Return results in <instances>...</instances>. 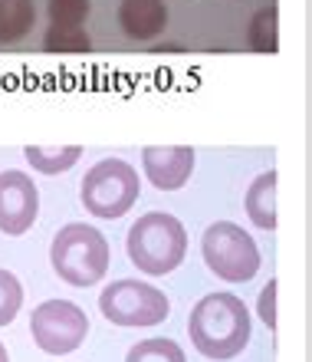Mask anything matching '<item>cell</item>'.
<instances>
[{"mask_svg":"<svg viewBox=\"0 0 312 362\" xmlns=\"http://www.w3.org/2000/svg\"><path fill=\"white\" fill-rule=\"evenodd\" d=\"M188 336L204 359H234L250 343V310L227 290L200 296L188 316Z\"/></svg>","mask_w":312,"mask_h":362,"instance_id":"obj_1","label":"cell"},{"mask_svg":"<svg viewBox=\"0 0 312 362\" xmlns=\"http://www.w3.org/2000/svg\"><path fill=\"white\" fill-rule=\"evenodd\" d=\"M125 250H128V260L142 274H174L184 264V254H188V230L168 211H148L128 228Z\"/></svg>","mask_w":312,"mask_h":362,"instance_id":"obj_2","label":"cell"},{"mask_svg":"<svg viewBox=\"0 0 312 362\" xmlns=\"http://www.w3.org/2000/svg\"><path fill=\"white\" fill-rule=\"evenodd\" d=\"M109 260H112V250H109L102 230H95L92 224H83V221L59 228L49 244V264L56 276L79 290L99 284L109 274Z\"/></svg>","mask_w":312,"mask_h":362,"instance_id":"obj_3","label":"cell"},{"mask_svg":"<svg viewBox=\"0 0 312 362\" xmlns=\"http://www.w3.org/2000/svg\"><path fill=\"white\" fill-rule=\"evenodd\" d=\"M138 194H142V181H138V172L125 158H102V162H95L85 172L83 188H79L83 208L92 218H105V221L128 214L135 208Z\"/></svg>","mask_w":312,"mask_h":362,"instance_id":"obj_4","label":"cell"},{"mask_svg":"<svg viewBox=\"0 0 312 362\" xmlns=\"http://www.w3.org/2000/svg\"><path fill=\"white\" fill-rule=\"evenodd\" d=\"M200 254L214 276L224 284H246L260 270V247L234 221H214L204 238H200Z\"/></svg>","mask_w":312,"mask_h":362,"instance_id":"obj_5","label":"cell"},{"mask_svg":"<svg viewBox=\"0 0 312 362\" xmlns=\"http://www.w3.org/2000/svg\"><path fill=\"white\" fill-rule=\"evenodd\" d=\"M99 310L115 326H158L168 320L171 300L145 280H115L99 293Z\"/></svg>","mask_w":312,"mask_h":362,"instance_id":"obj_6","label":"cell"},{"mask_svg":"<svg viewBox=\"0 0 312 362\" xmlns=\"http://www.w3.org/2000/svg\"><path fill=\"white\" fill-rule=\"evenodd\" d=\"M30 336L49 356H69L89 336V316L73 300H47L30 313Z\"/></svg>","mask_w":312,"mask_h":362,"instance_id":"obj_7","label":"cell"},{"mask_svg":"<svg viewBox=\"0 0 312 362\" xmlns=\"http://www.w3.org/2000/svg\"><path fill=\"white\" fill-rule=\"evenodd\" d=\"M40 214V191L37 181L27 172L7 168L0 172V234L20 238L33 228Z\"/></svg>","mask_w":312,"mask_h":362,"instance_id":"obj_8","label":"cell"},{"mask_svg":"<svg viewBox=\"0 0 312 362\" xmlns=\"http://www.w3.org/2000/svg\"><path fill=\"white\" fill-rule=\"evenodd\" d=\"M142 172L158 191L184 188L194 172V148L191 145H148L142 148Z\"/></svg>","mask_w":312,"mask_h":362,"instance_id":"obj_9","label":"cell"},{"mask_svg":"<svg viewBox=\"0 0 312 362\" xmlns=\"http://www.w3.org/2000/svg\"><path fill=\"white\" fill-rule=\"evenodd\" d=\"M119 23H122L125 37L155 40L168 27V7H164V0H122Z\"/></svg>","mask_w":312,"mask_h":362,"instance_id":"obj_10","label":"cell"},{"mask_svg":"<svg viewBox=\"0 0 312 362\" xmlns=\"http://www.w3.org/2000/svg\"><path fill=\"white\" fill-rule=\"evenodd\" d=\"M244 208H246V218L253 221L260 230H276V172L273 168L250 181Z\"/></svg>","mask_w":312,"mask_h":362,"instance_id":"obj_11","label":"cell"},{"mask_svg":"<svg viewBox=\"0 0 312 362\" xmlns=\"http://www.w3.org/2000/svg\"><path fill=\"white\" fill-rule=\"evenodd\" d=\"M23 158L43 175H63L83 158V145H27Z\"/></svg>","mask_w":312,"mask_h":362,"instance_id":"obj_12","label":"cell"},{"mask_svg":"<svg viewBox=\"0 0 312 362\" xmlns=\"http://www.w3.org/2000/svg\"><path fill=\"white\" fill-rule=\"evenodd\" d=\"M37 23L33 0H0V43H17Z\"/></svg>","mask_w":312,"mask_h":362,"instance_id":"obj_13","label":"cell"},{"mask_svg":"<svg viewBox=\"0 0 312 362\" xmlns=\"http://www.w3.org/2000/svg\"><path fill=\"white\" fill-rule=\"evenodd\" d=\"M246 43L253 53H280V10L270 4V7L256 10L250 27H246Z\"/></svg>","mask_w":312,"mask_h":362,"instance_id":"obj_14","label":"cell"},{"mask_svg":"<svg viewBox=\"0 0 312 362\" xmlns=\"http://www.w3.org/2000/svg\"><path fill=\"white\" fill-rule=\"evenodd\" d=\"M125 362H188V356H184V349L174 339L152 336V339L135 343L128 349V356H125Z\"/></svg>","mask_w":312,"mask_h":362,"instance_id":"obj_15","label":"cell"},{"mask_svg":"<svg viewBox=\"0 0 312 362\" xmlns=\"http://www.w3.org/2000/svg\"><path fill=\"white\" fill-rule=\"evenodd\" d=\"M43 49L47 53H85V49H92V40L83 27H53L49 23L47 37H43Z\"/></svg>","mask_w":312,"mask_h":362,"instance_id":"obj_16","label":"cell"},{"mask_svg":"<svg viewBox=\"0 0 312 362\" xmlns=\"http://www.w3.org/2000/svg\"><path fill=\"white\" fill-rule=\"evenodd\" d=\"M23 306V284L13 270L0 267V326H10Z\"/></svg>","mask_w":312,"mask_h":362,"instance_id":"obj_17","label":"cell"},{"mask_svg":"<svg viewBox=\"0 0 312 362\" xmlns=\"http://www.w3.org/2000/svg\"><path fill=\"white\" fill-rule=\"evenodd\" d=\"M89 0H49V23L53 27H83L89 17Z\"/></svg>","mask_w":312,"mask_h":362,"instance_id":"obj_18","label":"cell"},{"mask_svg":"<svg viewBox=\"0 0 312 362\" xmlns=\"http://www.w3.org/2000/svg\"><path fill=\"white\" fill-rule=\"evenodd\" d=\"M276 286L280 284L270 280V284L260 290V296H256V316L270 326V333H276Z\"/></svg>","mask_w":312,"mask_h":362,"instance_id":"obj_19","label":"cell"},{"mask_svg":"<svg viewBox=\"0 0 312 362\" xmlns=\"http://www.w3.org/2000/svg\"><path fill=\"white\" fill-rule=\"evenodd\" d=\"M0 362H10V356H7V346L0 343Z\"/></svg>","mask_w":312,"mask_h":362,"instance_id":"obj_20","label":"cell"}]
</instances>
